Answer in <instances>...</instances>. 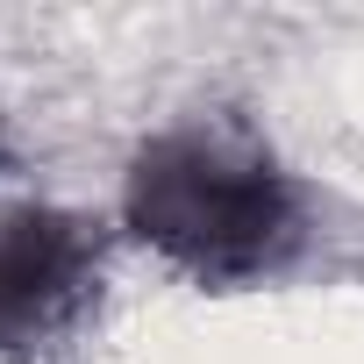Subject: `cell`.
I'll return each mask as SVG.
<instances>
[{"label": "cell", "mask_w": 364, "mask_h": 364, "mask_svg": "<svg viewBox=\"0 0 364 364\" xmlns=\"http://www.w3.org/2000/svg\"><path fill=\"white\" fill-rule=\"evenodd\" d=\"M122 215L143 250H157L171 272L200 286L264 279L300 243L293 178L272 164L257 136L222 129V122L150 136L129 164Z\"/></svg>", "instance_id": "1"}, {"label": "cell", "mask_w": 364, "mask_h": 364, "mask_svg": "<svg viewBox=\"0 0 364 364\" xmlns=\"http://www.w3.org/2000/svg\"><path fill=\"white\" fill-rule=\"evenodd\" d=\"M100 286V243L79 215L0 200V350H36L79 321Z\"/></svg>", "instance_id": "2"}]
</instances>
